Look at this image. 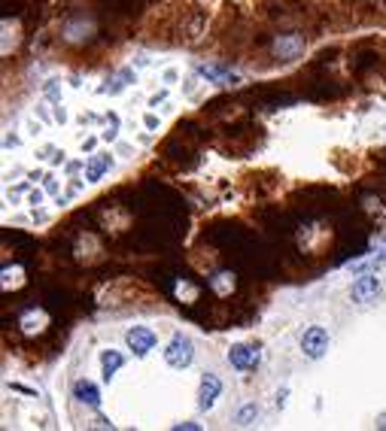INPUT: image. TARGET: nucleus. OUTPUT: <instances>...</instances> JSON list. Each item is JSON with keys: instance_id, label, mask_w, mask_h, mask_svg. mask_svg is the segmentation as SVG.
<instances>
[{"instance_id": "obj_7", "label": "nucleus", "mask_w": 386, "mask_h": 431, "mask_svg": "<svg viewBox=\"0 0 386 431\" xmlns=\"http://www.w3.org/2000/svg\"><path fill=\"white\" fill-rule=\"evenodd\" d=\"M73 398L80 404H86V407H100V392L95 383H89V380H76L73 383Z\"/></svg>"}, {"instance_id": "obj_2", "label": "nucleus", "mask_w": 386, "mask_h": 431, "mask_svg": "<svg viewBox=\"0 0 386 431\" xmlns=\"http://www.w3.org/2000/svg\"><path fill=\"white\" fill-rule=\"evenodd\" d=\"M326 349H329V331L322 328V325H313V328H307L304 334H301V352H304L307 358H322L326 356Z\"/></svg>"}, {"instance_id": "obj_8", "label": "nucleus", "mask_w": 386, "mask_h": 431, "mask_svg": "<svg viewBox=\"0 0 386 431\" xmlns=\"http://www.w3.org/2000/svg\"><path fill=\"white\" fill-rule=\"evenodd\" d=\"M110 164H113L110 155H91L89 164H86V180H89V182H98L100 176L110 171Z\"/></svg>"}, {"instance_id": "obj_1", "label": "nucleus", "mask_w": 386, "mask_h": 431, "mask_svg": "<svg viewBox=\"0 0 386 431\" xmlns=\"http://www.w3.org/2000/svg\"><path fill=\"white\" fill-rule=\"evenodd\" d=\"M192 358H195V343H192L186 334H176L165 349V361L171 367H176V371H183V367L192 365Z\"/></svg>"}, {"instance_id": "obj_12", "label": "nucleus", "mask_w": 386, "mask_h": 431, "mask_svg": "<svg viewBox=\"0 0 386 431\" xmlns=\"http://www.w3.org/2000/svg\"><path fill=\"white\" fill-rule=\"evenodd\" d=\"M146 128H158V119H156V115H146Z\"/></svg>"}, {"instance_id": "obj_3", "label": "nucleus", "mask_w": 386, "mask_h": 431, "mask_svg": "<svg viewBox=\"0 0 386 431\" xmlns=\"http://www.w3.org/2000/svg\"><path fill=\"white\" fill-rule=\"evenodd\" d=\"M259 358H261V349L252 343H237L228 349V361H231V367H237V371H252V367L259 365Z\"/></svg>"}, {"instance_id": "obj_5", "label": "nucleus", "mask_w": 386, "mask_h": 431, "mask_svg": "<svg viewBox=\"0 0 386 431\" xmlns=\"http://www.w3.org/2000/svg\"><path fill=\"white\" fill-rule=\"evenodd\" d=\"M380 280L377 276H359L356 282H353V289H350V295H353V301L356 304H371L380 298Z\"/></svg>"}, {"instance_id": "obj_11", "label": "nucleus", "mask_w": 386, "mask_h": 431, "mask_svg": "<svg viewBox=\"0 0 386 431\" xmlns=\"http://www.w3.org/2000/svg\"><path fill=\"white\" fill-rule=\"evenodd\" d=\"M259 416V407L256 404H246L241 413H237V425H252V419Z\"/></svg>"}, {"instance_id": "obj_4", "label": "nucleus", "mask_w": 386, "mask_h": 431, "mask_svg": "<svg viewBox=\"0 0 386 431\" xmlns=\"http://www.w3.org/2000/svg\"><path fill=\"white\" fill-rule=\"evenodd\" d=\"M125 341L131 346V352H134L137 358H143L149 349H156V331L152 328H143V325H134L125 334Z\"/></svg>"}, {"instance_id": "obj_9", "label": "nucleus", "mask_w": 386, "mask_h": 431, "mask_svg": "<svg viewBox=\"0 0 386 431\" xmlns=\"http://www.w3.org/2000/svg\"><path fill=\"white\" fill-rule=\"evenodd\" d=\"M122 361H125V358H122L116 349H104V352H100V367H104V380L107 383H110L113 374L122 367Z\"/></svg>"}, {"instance_id": "obj_13", "label": "nucleus", "mask_w": 386, "mask_h": 431, "mask_svg": "<svg viewBox=\"0 0 386 431\" xmlns=\"http://www.w3.org/2000/svg\"><path fill=\"white\" fill-rule=\"evenodd\" d=\"M377 428H386V413H380V416H377Z\"/></svg>"}, {"instance_id": "obj_10", "label": "nucleus", "mask_w": 386, "mask_h": 431, "mask_svg": "<svg viewBox=\"0 0 386 431\" xmlns=\"http://www.w3.org/2000/svg\"><path fill=\"white\" fill-rule=\"evenodd\" d=\"M301 37H286V40H277V52H280V58H295L298 55V49H301Z\"/></svg>"}, {"instance_id": "obj_6", "label": "nucleus", "mask_w": 386, "mask_h": 431, "mask_svg": "<svg viewBox=\"0 0 386 431\" xmlns=\"http://www.w3.org/2000/svg\"><path fill=\"white\" fill-rule=\"evenodd\" d=\"M222 392V380L216 374H204V380H201V389H198V407L201 410H210L216 404V398H219Z\"/></svg>"}]
</instances>
